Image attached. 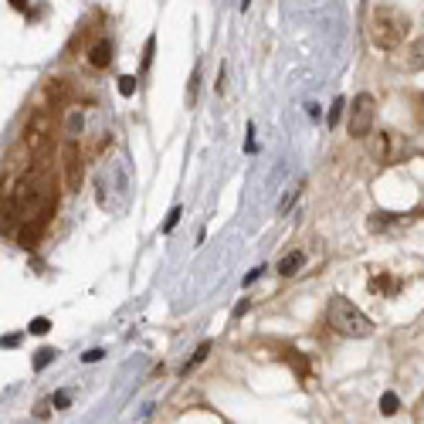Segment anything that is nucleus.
I'll return each instance as SVG.
<instances>
[{"mask_svg": "<svg viewBox=\"0 0 424 424\" xmlns=\"http://www.w3.org/2000/svg\"><path fill=\"white\" fill-rule=\"evenodd\" d=\"M411 17L394 3H377L370 10V41L380 52H394L407 41Z\"/></svg>", "mask_w": 424, "mask_h": 424, "instance_id": "f257e3e1", "label": "nucleus"}, {"mask_svg": "<svg viewBox=\"0 0 424 424\" xmlns=\"http://www.w3.org/2000/svg\"><path fill=\"white\" fill-rule=\"evenodd\" d=\"M326 322H329L333 333H340L346 340H363V336L373 333V322L363 316L350 299H343V295H333V299H329V306H326Z\"/></svg>", "mask_w": 424, "mask_h": 424, "instance_id": "f03ea898", "label": "nucleus"}, {"mask_svg": "<svg viewBox=\"0 0 424 424\" xmlns=\"http://www.w3.org/2000/svg\"><path fill=\"white\" fill-rule=\"evenodd\" d=\"M411 153V143L400 133H391V129H380V133L370 139V157L380 163V166H394L400 159Z\"/></svg>", "mask_w": 424, "mask_h": 424, "instance_id": "7ed1b4c3", "label": "nucleus"}, {"mask_svg": "<svg viewBox=\"0 0 424 424\" xmlns=\"http://www.w3.org/2000/svg\"><path fill=\"white\" fill-rule=\"evenodd\" d=\"M373 116H377V102H373V95H370V92H360V95L353 99V106H350V123H346L350 136H353V139L370 136Z\"/></svg>", "mask_w": 424, "mask_h": 424, "instance_id": "20e7f679", "label": "nucleus"}, {"mask_svg": "<svg viewBox=\"0 0 424 424\" xmlns=\"http://www.w3.org/2000/svg\"><path fill=\"white\" fill-rule=\"evenodd\" d=\"M65 187L68 190H79L81 187V153L75 139H68V146H65Z\"/></svg>", "mask_w": 424, "mask_h": 424, "instance_id": "39448f33", "label": "nucleus"}, {"mask_svg": "<svg viewBox=\"0 0 424 424\" xmlns=\"http://www.w3.org/2000/svg\"><path fill=\"white\" fill-rule=\"evenodd\" d=\"M88 65H92V68H99V72L109 68V65H112V41H106V38H102V41H95V45L88 48Z\"/></svg>", "mask_w": 424, "mask_h": 424, "instance_id": "423d86ee", "label": "nucleus"}, {"mask_svg": "<svg viewBox=\"0 0 424 424\" xmlns=\"http://www.w3.org/2000/svg\"><path fill=\"white\" fill-rule=\"evenodd\" d=\"M302 265H306V255H302V251H289V255L278 262V275H285V278H289V275H295Z\"/></svg>", "mask_w": 424, "mask_h": 424, "instance_id": "0eeeda50", "label": "nucleus"}, {"mask_svg": "<svg viewBox=\"0 0 424 424\" xmlns=\"http://www.w3.org/2000/svg\"><path fill=\"white\" fill-rule=\"evenodd\" d=\"M207 353H211V343L204 340V343L197 346V353H194V356H190V360H187V363H184V370H180V373H184V377H187V373L194 370L197 363H204V360H207Z\"/></svg>", "mask_w": 424, "mask_h": 424, "instance_id": "6e6552de", "label": "nucleus"}, {"mask_svg": "<svg viewBox=\"0 0 424 424\" xmlns=\"http://www.w3.org/2000/svg\"><path fill=\"white\" fill-rule=\"evenodd\" d=\"M54 356H58V350H54V346H41V350L34 353V370L41 373V370H45V367H48V363L54 360Z\"/></svg>", "mask_w": 424, "mask_h": 424, "instance_id": "1a4fd4ad", "label": "nucleus"}, {"mask_svg": "<svg viewBox=\"0 0 424 424\" xmlns=\"http://www.w3.org/2000/svg\"><path fill=\"white\" fill-rule=\"evenodd\" d=\"M407 65H411V68H424V38H418V41L411 45V58H407Z\"/></svg>", "mask_w": 424, "mask_h": 424, "instance_id": "9d476101", "label": "nucleus"}, {"mask_svg": "<svg viewBox=\"0 0 424 424\" xmlns=\"http://www.w3.org/2000/svg\"><path fill=\"white\" fill-rule=\"evenodd\" d=\"M398 407H400L398 394H391V391H387V394L380 398V414H387V418H391V414H398Z\"/></svg>", "mask_w": 424, "mask_h": 424, "instance_id": "9b49d317", "label": "nucleus"}, {"mask_svg": "<svg viewBox=\"0 0 424 424\" xmlns=\"http://www.w3.org/2000/svg\"><path fill=\"white\" fill-rule=\"evenodd\" d=\"M48 329H52V322H48L45 316H38V319H31V322H27V333H34V336H45Z\"/></svg>", "mask_w": 424, "mask_h": 424, "instance_id": "f8f14e48", "label": "nucleus"}, {"mask_svg": "<svg viewBox=\"0 0 424 424\" xmlns=\"http://www.w3.org/2000/svg\"><path fill=\"white\" fill-rule=\"evenodd\" d=\"M299 194H302V184H295V187L289 190V194L282 197V204H278V214H289V207L295 204V197H299Z\"/></svg>", "mask_w": 424, "mask_h": 424, "instance_id": "ddd939ff", "label": "nucleus"}, {"mask_svg": "<svg viewBox=\"0 0 424 424\" xmlns=\"http://www.w3.org/2000/svg\"><path fill=\"white\" fill-rule=\"evenodd\" d=\"M136 85H139L136 75H123V79H119V95H126V99H129V95L136 92Z\"/></svg>", "mask_w": 424, "mask_h": 424, "instance_id": "4468645a", "label": "nucleus"}, {"mask_svg": "<svg viewBox=\"0 0 424 424\" xmlns=\"http://www.w3.org/2000/svg\"><path fill=\"white\" fill-rule=\"evenodd\" d=\"M197 81H201V65L194 68V75H190V88H187V99H190V106L197 102Z\"/></svg>", "mask_w": 424, "mask_h": 424, "instance_id": "2eb2a0df", "label": "nucleus"}, {"mask_svg": "<svg viewBox=\"0 0 424 424\" xmlns=\"http://www.w3.org/2000/svg\"><path fill=\"white\" fill-rule=\"evenodd\" d=\"M343 109H346V99H336V102H333V109H329V126H336V123H340Z\"/></svg>", "mask_w": 424, "mask_h": 424, "instance_id": "dca6fc26", "label": "nucleus"}, {"mask_svg": "<svg viewBox=\"0 0 424 424\" xmlns=\"http://www.w3.org/2000/svg\"><path fill=\"white\" fill-rule=\"evenodd\" d=\"M180 207H173V211H170V217H166V221H163V235H170V231H173V228H177V221H180Z\"/></svg>", "mask_w": 424, "mask_h": 424, "instance_id": "f3484780", "label": "nucleus"}, {"mask_svg": "<svg viewBox=\"0 0 424 424\" xmlns=\"http://www.w3.org/2000/svg\"><path fill=\"white\" fill-rule=\"evenodd\" d=\"M17 343H21V333H10V336H3V340H0V346H3V350H14Z\"/></svg>", "mask_w": 424, "mask_h": 424, "instance_id": "a211bd4d", "label": "nucleus"}, {"mask_svg": "<svg viewBox=\"0 0 424 424\" xmlns=\"http://www.w3.org/2000/svg\"><path fill=\"white\" fill-rule=\"evenodd\" d=\"M153 48H157V38L146 41V54H143V68H150V58H153Z\"/></svg>", "mask_w": 424, "mask_h": 424, "instance_id": "6ab92c4d", "label": "nucleus"}, {"mask_svg": "<svg viewBox=\"0 0 424 424\" xmlns=\"http://www.w3.org/2000/svg\"><path fill=\"white\" fill-rule=\"evenodd\" d=\"M81 360L85 363H99L102 360V350H88V353H81Z\"/></svg>", "mask_w": 424, "mask_h": 424, "instance_id": "aec40b11", "label": "nucleus"}, {"mask_svg": "<svg viewBox=\"0 0 424 424\" xmlns=\"http://www.w3.org/2000/svg\"><path fill=\"white\" fill-rule=\"evenodd\" d=\"M248 309H251V302H248V299H241L238 306H235V313H231V316H235V319H241V316H244V313H248Z\"/></svg>", "mask_w": 424, "mask_h": 424, "instance_id": "412c9836", "label": "nucleus"}, {"mask_svg": "<svg viewBox=\"0 0 424 424\" xmlns=\"http://www.w3.org/2000/svg\"><path fill=\"white\" fill-rule=\"evenodd\" d=\"M52 404H54V407H68V394H54Z\"/></svg>", "mask_w": 424, "mask_h": 424, "instance_id": "4be33fe9", "label": "nucleus"}, {"mask_svg": "<svg viewBox=\"0 0 424 424\" xmlns=\"http://www.w3.org/2000/svg\"><path fill=\"white\" fill-rule=\"evenodd\" d=\"M27 3H31V0H10V7H14V10H27Z\"/></svg>", "mask_w": 424, "mask_h": 424, "instance_id": "5701e85b", "label": "nucleus"}]
</instances>
